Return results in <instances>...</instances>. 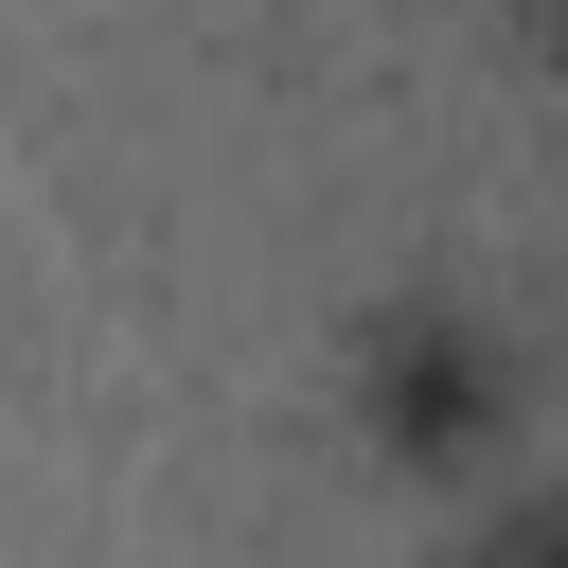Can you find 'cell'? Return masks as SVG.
<instances>
[{"label": "cell", "mask_w": 568, "mask_h": 568, "mask_svg": "<svg viewBox=\"0 0 568 568\" xmlns=\"http://www.w3.org/2000/svg\"><path fill=\"white\" fill-rule=\"evenodd\" d=\"M532 71H550V89H568V0H532Z\"/></svg>", "instance_id": "cell-3"}, {"label": "cell", "mask_w": 568, "mask_h": 568, "mask_svg": "<svg viewBox=\"0 0 568 568\" xmlns=\"http://www.w3.org/2000/svg\"><path fill=\"white\" fill-rule=\"evenodd\" d=\"M497 408H515V373H497V337H479L462 302H390V320H373L355 426H373L390 462H462V444H497Z\"/></svg>", "instance_id": "cell-1"}, {"label": "cell", "mask_w": 568, "mask_h": 568, "mask_svg": "<svg viewBox=\"0 0 568 568\" xmlns=\"http://www.w3.org/2000/svg\"><path fill=\"white\" fill-rule=\"evenodd\" d=\"M479 568H568V497H532V515H515V532H497Z\"/></svg>", "instance_id": "cell-2"}]
</instances>
